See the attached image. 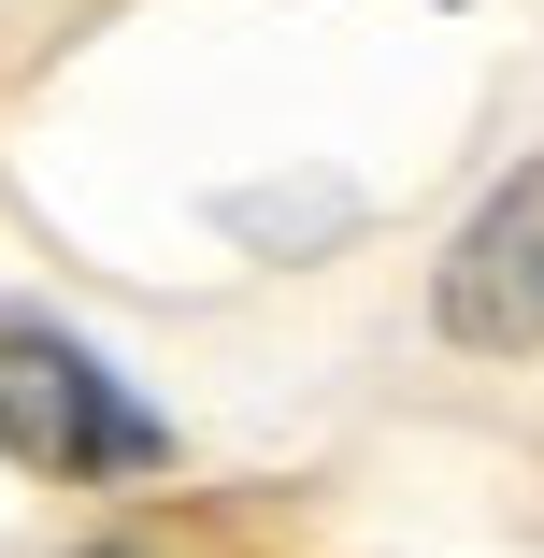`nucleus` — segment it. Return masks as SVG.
<instances>
[{
    "label": "nucleus",
    "mask_w": 544,
    "mask_h": 558,
    "mask_svg": "<svg viewBox=\"0 0 544 558\" xmlns=\"http://www.w3.org/2000/svg\"><path fill=\"white\" fill-rule=\"evenodd\" d=\"M0 459L44 487H130L172 459V415L58 315H0Z\"/></svg>",
    "instance_id": "f257e3e1"
},
{
    "label": "nucleus",
    "mask_w": 544,
    "mask_h": 558,
    "mask_svg": "<svg viewBox=\"0 0 544 558\" xmlns=\"http://www.w3.org/2000/svg\"><path fill=\"white\" fill-rule=\"evenodd\" d=\"M430 329L473 359H544V158H516L459 215L445 272H430Z\"/></svg>",
    "instance_id": "f03ea898"
},
{
    "label": "nucleus",
    "mask_w": 544,
    "mask_h": 558,
    "mask_svg": "<svg viewBox=\"0 0 544 558\" xmlns=\"http://www.w3.org/2000/svg\"><path fill=\"white\" fill-rule=\"evenodd\" d=\"M86 558H144V544H86Z\"/></svg>",
    "instance_id": "7ed1b4c3"
}]
</instances>
